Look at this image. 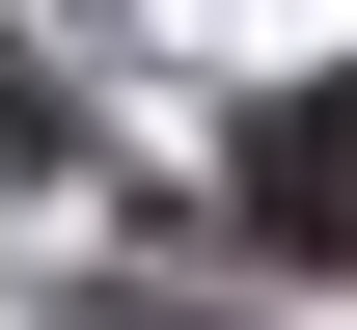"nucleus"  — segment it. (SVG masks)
<instances>
[{
    "label": "nucleus",
    "instance_id": "2",
    "mask_svg": "<svg viewBox=\"0 0 357 330\" xmlns=\"http://www.w3.org/2000/svg\"><path fill=\"white\" fill-rule=\"evenodd\" d=\"M0 138H28V55H0Z\"/></svg>",
    "mask_w": 357,
    "mask_h": 330
},
{
    "label": "nucleus",
    "instance_id": "1",
    "mask_svg": "<svg viewBox=\"0 0 357 330\" xmlns=\"http://www.w3.org/2000/svg\"><path fill=\"white\" fill-rule=\"evenodd\" d=\"M220 193H248V248H275V276H357V83H275Z\"/></svg>",
    "mask_w": 357,
    "mask_h": 330
}]
</instances>
